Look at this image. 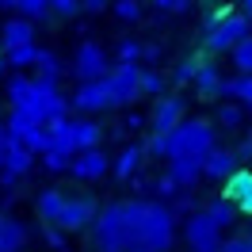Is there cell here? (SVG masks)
I'll list each match as a JSON object with an SVG mask.
<instances>
[{"mask_svg":"<svg viewBox=\"0 0 252 252\" xmlns=\"http://www.w3.org/2000/svg\"><path fill=\"white\" fill-rule=\"evenodd\" d=\"M4 69H8V62H4V54H0V73H4Z\"/></svg>","mask_w":252,"mask_h":252,"instance_id":"48","label":"cell"},{"mask_svg":"<svg viewBox=\"0 0 252 252\" xmlns=\"http://www.w3.org/2000/svg\"><path fill=\"white\" fill-rule=\"evenodd\" d=\"M249 195H252V168H237V172L221 184V199L229 206H241Z\"/></svg>","mask_w":252,"mask_h":252,"instance_id":"19","label":"cell"},{"mask_svg":"<svg viewBox=\"0 0 252 252\" xmlns=\"http://www.w3.org/2000/svg\"><path fill=\"white\" fill-rule=\"evenodd\" d=\"M142 62H160V46L157 42H145V58Z\"/></svg>","mask_w":252,"mask_h":252,"instance_id":"45","label":"cell"},{"mask_svg":"<svg viewBox=\"0 0 252 252\" xmlns=\"http://www.w3.org/2000/svg\"><path fill=\"white\" fill-rule=\"evenodd\" d=\"M69 164H73V157H65V153H54V149L42 153V168L46 172H69Z\"/></svg>","mask_w":252,"mask_h":252,"instance_id":"37","label":"cell"},{"mask_svg":"<svg viewBox=\"0 0 252 252\" xmlns=\"http://www.w3.org/2000/svg\"><path fill=\"white\" fill-rule=\"evenodd\" d=\"M168 180H172L180 191H188L195 188L199 180H203V160H195V157H184V160H168Z\"/></svg>","mask_w":252,"mask_h":252,"instance_id":"18","label":"cell"},{"mask_svg":"<svg viewBox=\"0 0 252 252\" xmlns=\"http://www.w3.org/2000/svg\"><path fill=\"white\" fill-rule=\"evenodd\" d=\"M245 38H252V27L241 12H229L225 19H218L210 31H203V42L210 54H229L233 46H241Z\"/></svg>","mask_w":252,"mask_h":252,"instance_id":"4","label":"cell"},{"mask_svg":"<svg viewBox=\"0 0 252 252\" xmlns=\"http://www.w3.org/2000/svg\"><path fill=\"white\" fill-rule=\"evenodd\" d=\"M115 58H119V65H142V58H145V42H142V38H119Z\"/></svg>","mask_w":252,"mask_h":252,"instance_id":"30","label":"cell"},{"mask_svg":"<svg viewBox=\"0 0 252 252\" xmlns=\"http://www.w3.org/2000/svg\"><path fill=\"white\" fill-rule=\"evenodd\" d=\"M46 245L62 252L65 249V233H62V229H54V225H46Z\"/></svg>","mask_w":252,"mask_h":252,"instance_id":"42","label":"cell"},{"mask_svg":"<svg viewBox=\"0 0 252 252\" xmlns=\"http://www.w3.org/2000/svg\"><path fill=\"white\" fill-rule=\"evenodd\" d=\"M111 12H115V19H123V23H138V19L145 16V8L138 4V0H115Z\"/></svg>","mask_w":252,"mask_h":252,"instance_id":"34","label":"cell"},{"mask_svg":"<svg viewBox=\"0 0 252 252\" xmlns=\"http://www.w3.org/2000/svg\"><path fill=\"white\" fill-rule=\"evenodd\" d=\"M157 8V19H168V16H188L191 4L188 0H160V4H153Z\"/></svg>","mask_w":252,"mask_h":252,"instance_id":"36","label":"cell"},{"mask_svg":"<svg viewBox=\"0 0 252 252\" xmlns=\"http://www.w3.org/2000/svg\"><path fill=\"white\" fill-rule=\"evenodd\" d=\"M34 168V153H27L23 145H12L8 149V157H4V172H0V184L4 188H16V180H23V176Z\"/></svg>","mask_w":252,"mask_h":252,"instance_id":"15","label":"cell"},{"mask_svg":"<svg viewBox=\"0 0 252 252\" xmlns=\"http://www.w3.org/2000/svg\"><path fill=\"white\" fill-rule=\"evenodd\" d=\"M107 95H111V107H134L142 99V65H119L107 73Z\"/></svg>","mask_w":252,"mask_h":252,"instance_id":"5","label":"cell"},{"mask_svg":"<svg viewBox=\"0 0 252 252\" xmlns=\"http://www.w3.org/2000/svg\"><path fill=\"white\" fill-rule=\"evenodd\" d=\"M221 95L225 99H233V103H241V107L249 111L252 107V77H225V88H221Z\"/></svg>","mask_w":252,"mask_h":252,"instance_id":"26","label":"cell"},{"mask_svg":"<svg viewBox=\"0 0 252 252\" xmlns=\"http://www.w3.org/2000/svg\"><path fill=\"white\" fill-rule=\"evenodd\" d=\"M142 164H145V149H142V142H130V145H123L119 153H115V160H111V176L115 180H138V172H142Z\"/></svg>","mask_w":252,"mask_h":252,"instance_id":"13","label":"cell"},{"mask_svg":"<svg viewBox=\"0 0 252 252\" xmlns=\"http://www.w3.org/2000/svg\"><path fill=\"white\" fill-rule=\"evenodd\" d=\"M210 149H218V126L210 119H188L168 138V160H184V157L206 160Z\"/></svg>","mask_w":252,"mask_h":252,"instance_id":"2","label":"cell"},{"mask_svg":"<svg viewBox=\"0 0 252 252\" xmlns=\"http://www.w3.org/2000/svg\"><path fill=\"white\" fill-rule=\"evenodd\" d=\"M111 4H103V0H84L80 4V12H88V16H99V12H107Z\"/></svg>","mask_w":252,"mask_h":252,"instance_id":"43","label":"cell"},{"mask_svg":"<svg viewBox=\"0 0 252 252\" xmlns=\"http://www.w3.org/2000/svg\"><path fill=\"white\" fill-rule=\"evenodd\" d=\"M4 92H8V99H12V111H23L27 103H31V95H34V77L31 73H12L8 84H4Z\"/></svg>","mask_w":252,"mask_h":252,"instance_id":"22","label":"cell"},{"mask_svg":"<svg viewBox=\"0 0 252 252\" xmlns=\"http://www.w3.org/2000/svg\"><path fill=\"white\" fill-rule=\"evenodd\" d=\"M50 12L58 19H77L80 16V0H50Z\"/></svg>","mask_w":252,"mask_h":252,"instance_id":"38","label":"cell"},{"mask_svg":"<svg viewBox=\"0 0 252 252\" xmlns=\"http://www.w3.org/2000/svg\"><path fill=\"white\" fill-rule=\"evenodd\" d=\"M95 214H99V206L88 199V195H77V199H65V210L58 225L54 229H62V233H80V229H92Z\"/></svg>","mask_w":252,"mask_h":252,"instance_id":"10","label":"cell"},{"mask_svg":"<svg viewBox=\"0 0 252 252\" xmlns=\"http://www.w3.org/2000/svg\"><path fill=\"white\" fill-rule=\"evenodd\" d=\"M241 123H245V107L233 99H221L218 111H214V126L218 130H241Z\"/></svg>","mask_w":252,"mask_h":252,"instance_id":"27","label":"cell"},{"mask_svg":"<svg viewBox=\"0 0 252 252\" xmlns=\"http://www.w3.org/2000/svg\"><path fill=\"white\" fill-rule=\"evenodd\" d=\"M145 123H149V119H145L142 111H130V115H126V130H142Z\"/></svg>","mask_w":252,"mask_h":252,"instance_id":"44","label":"cell"},{"mask_svg":"<svg viewBox=\"0 0 252 252\" xmlns=\"http://www.w3.org/2000/svg\"><path fill=\"white\" fill-rule=\"evenodd\" d=\"M241 16L249 19V27H252V0H245V4H241Z\"/></svg>","mask_w":252,"mask_h":252,"instance_id":"47","label":"cell"},{"mask_svg":"<svg viewBox=\"0 0 252 252\" xmlns=\"http://www.w3.org/2000/svg\"><path fill=\"white\" fill-rule=\"evenodd\" d=\"M27 245V225L19 218H4L0 221V252H23Z\"/></svg>","mask_w":252,"mask_h":252,"instance_id":"24","label":"cell"},{"mask_svg":"<svg viewBox=\"0 0 252 252\" xmlns=\"http://www.w3.org/2000/svg\"><path fill=\"white\" fill-rule=\"evenodd\" d=\"M4 126H8L12 142H19L27 153H34V157H42V153L50 149V126H42L38 119H31L27 111H12Z\"/></svg>","mask_w":252,"mask_h":252,"instance_id":"6","label":"cell"},{"mask_svg":"<svg viewBox=\"0 0 252 252\" xmlns=\"http://www.w3.org/2000/svg\"><path fill=\"white\" fill-rule=\"evenodd\" d=\"M176 241V214L164 203H145L138 221V249L145 252H168Z\"/></svg>","mask_w":252,"mask_h":252,"instance_id":"3","label":"cell"},{"mask_svg":"<svg viewBox=\"0 0 252 252\" xmlns=\"http://www.w3.org/2000/svg\"><path fill=\"white\" fill-rule=\"evenodd\" d=\"M145 199H126V203L99 206L92 221V241L99 252H134L138 249V221H142Z\"/></svg>","mask_w":252,"mask_h":252,"instance_id":"1","label":"cell"},{"mask_svg":"<svg viewBox=\"0 0 252 252\" xmlns=\"http://www.w3.org/2000/svg\"><path fill=\"white\" fill-rule=\"evenodd\" d=\"M203 214L214 221V225H218L221 233H225V229L237 221V206H229L225 199H214V203H206V206H203Z\"/></svg>","mask_w":252,"mask_h":252,"instance_id":"29","label":"cell"},{"mask_svg":"<svg viewBox=\"0 0 252 252\" xmlns=\"http://www.w3.org/2000/svg\"><path fill=\"white\" fill-rule=\"evenodd\" d=\"M4 8H12L19 19H27V23H50L54 12H50V0H8Z\"/></svg>","mask_w":252,"mask_h":252,"instance_id":"23","label":"cell"},{"mask_svg":"<svg viewBox=\"0 0 252 252\" xmlns=\"http://www.w3.org/2000/svg\"><path fill=\"white\" fill-rule=\"evenodd\" d=\"M134 252H145V249H134Z\"/></svg>","mask_w":252,"mask_h":252,"instance_id":"49","label":"cell"},{"mask_svg":"<svg viewBox=\"0 0 252 252\" xmlns=\"http://www.w3.org/2000/svg\"><path fill=\"white\" fill-rule=\"evenodd\" d=\"M0 221H4V218H0Z\"/></svg>","mask_w":252,"mask_h":252,"instance_id":"50","label":"cell"},{"mask_svg":"<svg viewBox=\"0 0 252 252\" xmlns=\"http://www.w3.org/2000/svg\"><path fill=\"white\" fill-rule=\"evenodd\" d=\"M195 88L203 99H218L221 88H225V77H221V69L214 62H199V77H195Z\"/></svg>","mask_w":252,"mask_h":252,"instance_id":"20","label":"cell"},{"mask_svg":"<svg viewBox=\"0 0 252 252\" xmlns=\"http://www.w3.org/2000/svg\"><path fill=\"white\" fill-rule=\"evenodd\" d=\"M241 168V157H237V149H210L206 153V160H203V176L206 180H218V184H225L229 176Z\"/></svg>","mask_w":252,"mask_h":252,"instance_id":"14","label":"cell"},{"mask_svg":"<svg viewBox=\"0 0 252 252\" xmlns=\"http://www.w3.org/2000/svg\"><path fill=\"white\" fill-rule=\"evenodd\" d=\"M65 199H69V195H62L58 188L38 191V199H34V210H38V218L46 221V225H58V218H62V210H65Z\"/></svg>","mask_w":252,"mask_h":252,"instance_id":"21","label":"cell"},{"mask_svg":"<svg viewBox=\"0 0 252 252\" xmlns=\"http://www.w3.org/2000/svg\"><path fill=\"white\" fill-rule=\"evenodd\" d=\"M111 172V157L103 149H88V153H77L73 164H69V176L80 180V184H95V180H103Z\"/></svg>","mask_w":252,"mask_h":252,"instance_id":"11","label":"cell"},{"mask_svg":"<svg viewBox=\"0 0 252 252\" xmlns=\"http://www.w3.org/2000/svg\"><path fill=\"white\" fill-rule=\"evenodd\" d=\"M62 62H58V54H54V50H42V54H38V65H34V73L31 77L38 80V84H50V88H58V80H62Z\"/></svg>","mask_w":252,"mask_h":252,"instance_id":"25","label":"cell"},{"mask_svg":"<svg viewBox=\"0 0 252 252\" xmlns=\"http://www.w3.org/2000/svg\"><path fill=\"white\" fill-rule=\"evenodd\" d=\"M184 241H188V252H221V229L206 218L203 210H195L184 218Z\"/></svg>","mask_w":252,"mask_h":252,"instance_id":"8","label":"cell"},{"mask_svg":"<svg viewBox=\"0 0 252 252\" xmlns=\"http://www.w3.org/2000/svg\"><path fill=\"white\" fill-rule=\"evenodd\" d=\"M168 138H172V134H145V142H142V149H145V157H157V160H168Z\"/></svg>","mask_w":252,"mask_h":252,"instance_id":"35","label":"cell"},{"mask_svg":"<svg viewBox=\"0 0 252 252\" xmlns=\"http://www.w3.org/2000/svg\"><path fill=\"white\" fill-rule=\"evenodd\" d=\"M69 138H73V153H88V149H99L103 130L92 119H69Z\"/></svg>","mask_w":252,"mask_h":252,"instance_id":"17","label":"cell"},{"mask_svg":"<svg viewBox=\"0 0 252 252\" xmlns=\"http://www.w3.org/2000/svg\"><path fill=\"white\" fill-rule=\"evenodd\" d=\"M107 50L99 46L95 38H84L73 54V77L77 84H95V80H107Z\"/></svg>","mask_w":252,"mask_h":252,"instance_id":"7","label":"cell"},{"mask_svg":"<svg viewBox=\"0 0 252 252\" xmlns=\"http://www.w3.org/2000/svg\"><path fill=\"white\" fill-rule=\"evenodd\" d=\"M69 107H77L80 115H95V111H107V107H111L107 84H103V80H95V84H77V92L69 95Z\"/></svg>","mask_w":252,"mask_h":252,"instance_id":"12","label":"cell"},{"mask_svg":"<svg viewBox=\"0 0 252 252\" xmlns=\"http://www.w3.org/2000/svg\"><path fill=\"white\" fill-rule=\"evenodd\" d=\"M237 214H249V218H252V195H249V199H245L241 206H237Z\"/></svg>","mask_w":252,"mask_h":252,"instance_id":"46","label":"cell"},{"mask_svg":"<svg viewBox=\"0 0 252 252\" xmlns=\"http://www.w3.org/2000/svg\"><path fill=\"white\" fill-rule=\"evenodd\" d=\"M38 54H42V46L34 42V46H19V50H8V54H4V62H8V69H16V73H23V69H34V65H38Z\"/></svg>","mask_w":252,"mask_h":252,"instance_id":"28","label":"cell"},{"mask_svg":"<svg viewBox=\"0 0 252 252\" xmlns=\"http://www.w3.org/2000/svg\"><path fill=\"white\" fill-rule=\"evenodd\" d=\"M153 195H157L160 203L168 206V203H172V199H176V195H180V188H176V184H172V180H168V176H160V180H153Z\"/></svg>","mask_w":252,"mask_h":252,"instance_id":"39","label":"cell"},{"mask_svg":"<svg viewBox=\"0 0 252 252\" xmlns=\"http://www.w3.org/2000/svg\"><path fill=\"white\" fill-rule=\"evenodd\" d=\"M164 88H168V80H164V73H160V69H142V95H168L164 92Z\"/></svg>","mask_w":252,"mask_h":252,"instance_id":"32","label":"cell"},{"mask_svg":"<svg viewBox=\"0 0 252 252\" xmlns=\"http://www.w3.org/2000/svg\"><path fill=\"white\" fill-rule=\"evenodd\" d=\"M199 62L203 58H184V62H176V69H172V84H195V77H199Z\"/></svg>","mask_w":252,"mask_h":252,"instance_id":"33","label":"cell"},{"mask_svg":"<svg viewBox=\"0 0 252 252\" xmlns=\"http://www.w3.org/2000/svg\"><path fill=\"white\" fill-rule=\"evenodd\" d=\"M172 214H180V210H188V214H195V199H191V191H180V195H176L172 203Z\"/></svg>","mask_w":252,"mask_h":252,"instance_id":"40","label":"cell"},{"mask_svg":"<svg viewBox=\"0 0 252 252\" xmlns=\"http://www.w3.org/2000/svg\"><path fill=\"white\" fill-rule=\"evenodd\" d=\"M19 46H34V23L12 16L4 27H0V50L8 54V50H19Z\"/></svg>","mask_w":252,"mask_h":252,"instance_id":"16","label":"cell"},{"mask_svg":"<svg viewBox=\"0 0 252 252\" xmlns=\"http://www.w3.org/2000/svg\"><path fill=\"white\" fill-rule=\"evenodd\" d=\"M12 145H16V142H12V134H8V126L0 123V172H4V157H8V149H12Z\"/></svg>","mask_w":252,"mask_h":252,"instance_id":"41","label":"cell"},{"mask_svg":"<svg viewBox=\"0 0 252 252\" xmlns=\"http://www.w3.org/2000/svg\"><path fill=\"white\" fill-rule=\"evenodd\" d=\"M229 62H233L237 77H252V38H245L241 46L229 50Z\"/></svg>","mask_w":252,"mask_h":252,"instance_id":"31","label":"cell"},{"mask_svg":"<svg viewBox=\"0 0 252 252\" xmlns=\"http://www.w3.org/2000/svg\"><path fill=\"white\" fill-rule=\"evenodd\" d=\"M180 123H188V99L180 92L160 95L149 111V134H172Z\"/></svg>","mask_w":252,"mask_h":252,"instance_id":"9","label":"cell"}]
</instances>
